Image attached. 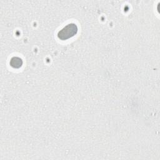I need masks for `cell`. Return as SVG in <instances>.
<instances>
[{
	"mask_svg": "<svg viewBox=\"0 0 160 160\" xmlns=\"http://www.w3.org/2000/svg\"><path fill=\"white\" fill-rule=\"evenodd\" d=\"M78 32V27L74 23H71L66 26L58 33V37L61 40H66L73 37Z\"/></svg>",
	"mask_w": 160,
	"mask_h": 160,
	"instance_id": "cell-1",
	"label": "cell"
},
{
	"mask_svg": "<svg viewBox=\"0 0 160 160\" xmlns=\"http://www.w3.org/2000/svg\"><path fill=\"white\" fill-rule=\"evenodd\" d=\"M10 65L14 68H19L22 65V61L20 58L13 57L10 60Z\"/></svg>",
	"mask_w": 160,
	"mask_h": 160,
	"instance_id": "cell-2",
	"label": "cell"
}]
</instances>
